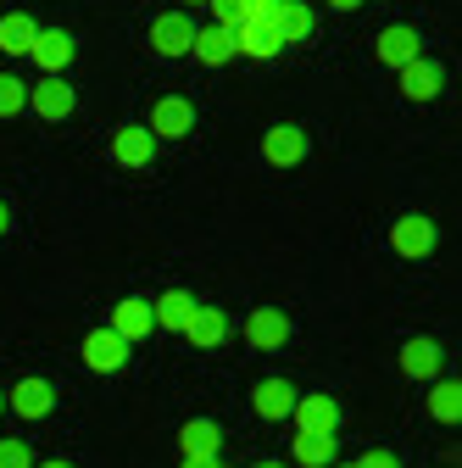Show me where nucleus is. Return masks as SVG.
<instances>
[{"label": "nucleus", "mask_w": 462, "mask_h": 468, "mask_svg": "<svg viewBox=\"0 0 462 468\" xmlns=\"http://www.w3.org/2000/svg\"><path fill=\"white\" fill-rule=\"evenodd\" d=\"M151 140H184L190 129H195V106L184 101V95H162L156 106H151Z\"/></svg>", "instance_id": "nucleus-1"}, {"label": "nucleus", "mask_w": 462, "mask_h": 468, "mask_svg": "<svg viewBox=\"0 0 462 468\" xmlns=\"http://www.w3.org/2000/svg\"><path fill=\"white\" fill-rule=\"evenodd\" d=\"M111 335H118L123 346H140L151 329H156V318H151V302L145 296H129V302H118L111 307V324H106Z\"/></svg>", "instance_id": "nucleus-2"}, {"label": "nucleus", "mask_w": 462, "mask_h": 468, "mask_svg": "<svg viewBox=\"0 0 462 468\" xmlns=\"http://www.w3.org/2000/svg\"><path fill=\"white\" fill-rule=\"evenodd\" d=\"M151 45H156V56H190L195 23H190L184 12H162V17L151 23Z\"/></svg>", "instance_id": "nucleus-3"}, {"label": "nucleus", "mask_w": 462, "mask_h": 468, "mask_svg": "<svg viewBox=\"0 0 462 468\" xmlns=\"http://www.w3.org/2000/svg\"><path fill=\"white\" fill-rule=\"evenodd\" d=\"M6 407L17 419H50V407H56V390H50V379H17L12 390H6Z\"/></svg>", "instance_id": "nucleus-4"}, {"label": "nucleus", "mask_w": 462, "mask_h": 468, "mask_svg": "<svg viewBox=\"0 0 462 468\" xmlns=\"http://www.w3.org/2000/svg\"><path fill=\"white\" fill-rule=\"evenodd\" d=\"M28 106L45 117V123H62V117H73L79 95H73V84H62V79H39V84L28 90Z\"/></svg>", "instance_id": "nucleus-5"}, {"label": "nucleus", "mask_w": 462, "mask_h": 468, "mask_svg": "<svg viewBox=\"0 0 462 468\" xmlns=\"http://www.w3.org/2000/svg\"><path fill=\"white\" fill-rule=\"evenodd\" d=\"M262 156H268L273 167H296V162L307 156V129H296V123H273V129L262 134Z\"/></svg>", "instance_id": "nucleus-6"}, {"label": "nucleus", "mask_w": 462, "mask_h": 468, "mask_svg": "<svg viewBox=\"0 0 462 468\" xmlns=\"http://www.w3.org/2000/svg\"><path fill=\"white\" fill-rule=\"evenodd\" d=\"M179 452H184V463H217L223 430H217L212 419H190V424L179 430Z\"/></svg>", "instance_id": "nucleus-7"}, {"label": "nucleus", "mask_w": 462, "mask_h": 468, "mask_svg": "<svg viewBox=\"0 0 462 468\" xmlns=\"http://www.w3.org/2000/svg\"><path fill=\"white\" fill-rule=\"evenodd\" d=\"M28 56L45 68V79H56V73H62V68L73 62V34H68V28H39Z\"/></svg>", "instance_id": "nucleus-8"}, {"label": "nucleus", "mask_w": 462, "mask_h": 468, "mask_svg": "<svg viewBox=\"0 0 462 468\" xmlns=\"http://www.w3.org/2000/svg\"><path fill=\"white\" fill-rule=\"evenodd\" d=\"M84 363H89L95 374H118V368L129 363V346L111 335V329H89V335H84Z\"/></svg>", "instance_id": "nucleus-9"}, {"label": "nucleus", "mask_w": 462, "mask_h": 468, "mask_svg": "<svg viewBox=\"0 0 462 468\" xmlns=\"http://www.w3.org/2000/svg\"><path fill=\"white\" fill-rule=\"evenodd\" d=\"M290 419L301 424V435H334L340 430V407H334V396H296Z\"/></svg>", "instance_id": "nucleus-10"}, {"label": "nucleus", "mask_w": 462, "mask_h": 468, "mask_svg": "<svg viewBox=\"0 0 462 468\" xmlns=\"http://www.w3.org/2000/svg\"><path fill=\"white\" fill-rule=\"evenodd\" d=\"M246 340H251L257 351H278L284 340H290V318H284L278 307H257V313L246 318Z\"/></svg>", "instance_id": "nucleus-11"}, {"label": "nucleus", "mask_w": 462, "mask_h": 468, "mask_svg": "<svg viewBox=\"0 0 462 468\" xmlns=\"http://www.w3.org/2000/svg\"><path fill=\"white\" fill-rule=\"evenodd\" d=\"M390 246H395L401 257H429V251H435V223L418 218V212H407V218L390 229Z\"/></svg>", "instance_id": "nucleus-12"}, {"label": "nucleus", "mask_w": 462, "mask_h": 468, "mask_svg": "<svg viewBox=\"0 0 462 468\" xmlns=\"http://www.w3.org/2000/svg\"><path fill=\"white\" fill-rule=\"evenodd\" d=\"M296 396H301V390H296L290 379H262V385H257V401H251V407H257V419L278 424V419H290V413H296Z\"/></svg>", "instance_id": "nucleus-13"}, {"label": "nucleus", "mask_w": 462, "mask_h": 468, "mask_svg": "<svg viewBox=\"0 0 462 468\" xmlns=\"http://www.w3.org/2000/svg\"><path fill=\"white\" fill-rule=\"evenodd\" d=\"M418 45H424V39H418V28L395 23V28H384V34H379V45H373V50H379V62H390V68L401 73L407 62H418Z\"/></svg>", "instance_id": "nucleus-14"}, {"label": "nucleus", "mask_w": 462, "mask_h": 468, "mask_svg": "<svg viewBox=\"0 0 462 468\" xmlns=\"http://www.w3.org/2000/svg\"><path fill=\"white\" fill-rule=\"evenodd\" d=\"M440 84H446V73H440V62H429V56L401 68V95L407 101H429V95H440Z\"/></svg>", "instance_id": "nucleus-15"}, {"label": "nucleus", "mask_w": 462, "mask_h": 468, "mask_svg": "<svg viewBox=\"0 0 462 468\" xmlns=\"http://www.w3.org/2000/svg\"><path fill=\"white\" fill-rule=\"evenodd\" d=\"M401 374L407 379H435L440 374V346L429 335H413L407 346H401Z\"/></svg>", "instance_id": "nucleus-16"}, {"label": "nucleus", "mask_w": 462, "mask_h": 468, "mask_svg": "<svg viewBox=\"0 0 462 468\" xmlns=\"http://www.w3.org/2000/svg\"><path fill=\"white\" fill-rule=\"evenodd\" d=\"M190 56H195V62H206V68H223L228 62V56H240L235 50V28H195V45H190Z\"/></svg>", "instance_id": "nucleus-17"}, {"label": "nucleus", "mask_w": 462, "mask_h": 468, "mask_svg": "<svg viewBox=\"0 0 462 468\" xmlns=\"http://www.w3.org/2000/svg\"><path fill=\"white\" fill-rule=\"evenodd\" d=\"M151 151H156V140H151V129H140V123H129V129L111 134V156H118L123 167H145Z\"/></svg>", "instance_id": "nucleus-18"}, {"label": "nucleus", "mask_w": 462, "mask_h": 468, "mask_svg": "<svg viewBox=\"0 0 462 468\" xmlns=\"http://www.w3.org/2000/svg\"><path fill=\"white\" fill-rule=\"evenodd\" d=\"M195 307H201L195 296H184V290H167L162 302H151V318H156V329L184 335V324H190V313H195Z\"/></svg>", "instance_id": "nucleus-19"}, {"label": "nucleus", "mask_w": 462, "mask_h": 468, "mask_svg": "<svg viewBox=\"0 0 462 468\" xmlns=\"http://www.w3.org/2000/svg\"><path fill=\"white\" fill-rule=\"evenodd\" d=\"M34 34H39V23L28 12H6V17H0V50H6V56H28Z\"/></svg>", "instance_id": "nucleus-20"}, {"label": "nucleus", "mask_w": 462, "mask_h": 468, "mask_svg": "<svg viewBox=\"0 0 462 468\" xmlns=\"http://www.w3.org/2000/svg\"><path fill=\"white\" fill-rule=\"evenodd\" d=\"M184 335H190L195 346H217V340L228 335V313H223V307H195L190 324H184Z\"/></svg>", "instance_id": "nucleus-21"}, {"label": "nucleus", "mask_w": 462, "mask_h": 468, "mask_svg": "<svg viewBox=\"0 0 462 468\" xmlns=\"http://www.w3.org/2000/svg\"><path fill=\"white\" fill-rule=\"evenodd\" d=\"M307 34H312V12L301 6V0H278V39L296 45V39H307Z\"/></svg>", "instance_id": "nucleus-22"}, {"label": "nucleus", "mask_w": 462, "mask_h": 468, "mask_svg": "<svg viewBox=\"0 0 462 468\" xmlns=\"http://www.w3.org/2000/svg\"><path fill=\"white\" fill-rule=\"evenodd\" d=\"M290 457L307 463V468H329L334 463V435H296L290 441Z\"/></svg>", "instance_id": "nucleus-23"}, {"label": "nucleus", "mask_w": 462, "mask_h": 468, "mask_svg": "<svg viewBox=\"0 0 462 468\" xmlns=\"http://www.w3.org/2000/svg\"><path fill=\"white\" fill-rule=\"evenodd\" d=\"M429 413H435L440 424H457V419H462V385H457V379H440V385L429 390Z\"/></svg>", "instance_id": "nucleus-24"}, {"label": "nucleus", "mask_w": 462, "mask_h": 468, "mask_svg": "<svg viewBox=\"0 0 462 468\" xmlns=\"http://www.w3.org/2000/svg\"><path fill=\"white\" fill-rule=\"evenodd\" d=\"M28 106V84L12 79V73H0V117H17Z\"/></svg>", "instance_id": "nucleus-25"}, {"label": "nucleus", "mask_w": 462, "mask_h": 468, "mask_svg": "<svg viewBox=\"0 0 462 468\" xmlns=\"http://www.w3.org/2000/svg\"><path fill=\"white\" fill-rule=\"evenodd\" d=\"M0 468H34L28 441H0Z\"/></svg>", "instance_id": "nucleus-26"}, {"label": "nucleus", "mask_w": 462, "mask_h": 468, "mask_svg": "<svg viewBox=\"0 0 462 468\" xmlns=\"http://www.w3.org/2000/svg\"><path fill=\"white\" fill-rule=\"evenodd\" d=\"M206 6H212L217 28H235V17H240V0H206Z\"/></svg>", "instance_id": "nucleus-27"}, {"label": "nucleus", "mask_w": 462, "mask_h": 468, "mask_svg": "<svg viewBox=\"0 0 462 468\" xmlns=\"http://www.w3.org/2000/svg\"><path fill=\"white\" fill-rule=\"evenodd\" d=\"M357 468H395V457L384 452V446H373V452H362V463Z\"/></svg>", "instance_id": "nucleus-28"}, {"label": "nucleus", "mask_w": 462, "mask_h": 468, "mask_svg": "<svg viewBox=\"0 0 462 468\" xmlns=\"http://www.w3.org/2000/svg\"><path fill=\"white\" fill-rule=\"evenodd\" d=\"M329 6H334V12H357V6H362V0H329Z\"/></svg>", "instance_id": "nucleus-29"}, {"label": "nucleus", "mask_w": 462, "mask_h": 468, "mask_svg": "<svg viewBox=\"0 0 462 468\" xmlns=\"http://www.w3.org/2000/svg\"><path fill=\"white\" fill-rule=\"evenodd\" d=\"M6 229H12V207H6V201H0V234H6Z\"/></svg>", "instance_id": "nucleus-30"}, {"label": "nucleus", "mask_w": 462, "mask_h": 468, "mask_svg": "<svg viewBox=\"0 0 462 468\" xmlns=\"http://www.w3.org/2000/svg\"><path fill=\"white\" fill-rule=\"evenodd\" d=\"M34 468H73V463H62V457H56V463H34Z\"/></svg>", "instance_id": "nucleus-31"}, {"label": "nucleus", "mask_w": 462, "mask_h": 468, "mask_svg": "<svg viewBox=\"0 0 462 468\" xmlns=\"http://www.w3.org/2000/svg\"><path fill=\"white\" fill-rule=\"evenodd\" d=\"M179 468H212V463H179Z\"/></svg>", "instance_id": "nucleus-32"}, {"label": "nucleus", "mask_w": 462, "mask_h": 468, "mask_svg": "<svg viewBox=\"0 0 462 468\" xmlns=\"http://www.w3.org/2000/svg\"><path fill=\"white\" fill-rule=\"evenodd\" d=\"M0 413H6V390H0Z\"/></svg>", "instance_id": "nucleus-33"}, {"label": "nucleus", "mask_w": 462, "mask_h": 468, "mask_svg": "<svg viewBox=\"0 0 462 468\" xmlns=\"http://www.w3.org/2000/svg\"><path fill=\"white\" fill-rule=\"evenodd\" d=\"M184 6H206V0H184Z\"/></svg>", "instance_id": "nucleus-34"}, {"label": "nucleus", "mask_w": 462, "mask_h": 468, "mask_svg": "<svg viewBox=\"0 0 462 468\" xmlns=\"http://www.w3.org/2000/svg\"><path fill=\"white\" fill-rule=\"evenodd\" d=\"M334 468H357V463H334Z\"/></svg>", "instance_id": "nucleus-35"}, {"label": "nucleus", "mask_w": 462, "mask_h": 468, "mask_svg": "<svg viewBox=\"0 0 462 468\" xmlns=\"http://www.w3.org/2000/svg\"><path fill=\"white\" fill-rule=\"evenodd\" d=\"M262 468H278V463H262Z\"/></svg>", "instance_id": "nucleus-36"}, {"label": "nucleus", "mask_w": 462, "mask_h": 468, "mask_svg": "<svg viewBox=\"0 0 462 468\" xmlns=\"http://www.w3.org/2000/svg\"><path fill=\"white\" fill-rule=\"evenodd\" d=\"M212 468H217V463H212Z\"/></svg>", "instance_id": "nucleus-37"}]
</instances>
